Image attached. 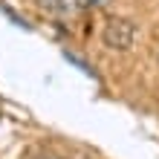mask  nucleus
<instances>
[{
	"label": "nucleus",
	"instance_id": "39448f33",
	"mask_svg": "<svg viewBox=\"0 0 159 159\" xmlns=\"http://www.w3.org/2000/svg\"><path fill=\"white\" fill-rule=\"evenodd\" d=\"M156 61H159V52H156Z\"/></svg>",
	"mask_w": 159,
	"mask_h": 159
},
{
	"label": "nucleus",
	"instance_id": "f03ea898",
	"mask_svg": "<svg viewBox=\"0 0 159 159\" xmlns=\"http://www.w3.org/2000/svg\"><path fill=\"white\" fill-rule=\"evenodd\" d=\"M41 6L49 9V12L58 15V17H72V15H78L84 0H41Z\"/></svg>",
	"mask_w": 159,
	"mask_h": 159
},
{
	"label": "nucleus",
	"instance_id": "20e7f679",
	"mask_svg": "<svg viewBox=\"0 0 159 159\" xmlns=\"http://www.w3.org/2000/svg\"><path fill=\"white\" fill-rule=\"evenodd\" d=\"M84 3H90V6H107L110 0H84Z\"/></svg>",
	"mask_w": 159,
	"mask_h": 159
},
{
	"label": "nucleus",
	"instance_id": "7ed1b4c3",
	"mask_svg": "<svg viewBox=\"0 0 159 159\" xmlns=\"http://www.w3.org/2000/svg\"><path fill=\"white\" fill-rule=\"evenodd\" d=\"M26 159H61V156L52 153V151H35L32 156H26Z\"/></svg>",
	"mask_w": 159,
	"mask_h": 159
},
{
	"label": "nucleus",
	"instance_id": "f257e3e1",
	"mask_svg": "<svg viewBox=\"0 0 159 159\" xmlns=\"http://www.w3.org/2000/svg\"><path fill=\"white\" fill-rule=\"evenodd\" d=\"M136 23L127 20V17H107L104 29H101V43L107 49H116V52H127L130 46L136 43Z\"/></svg>",
	"mask_w": 159,
	"mask_h": 159
}]
</instances>
